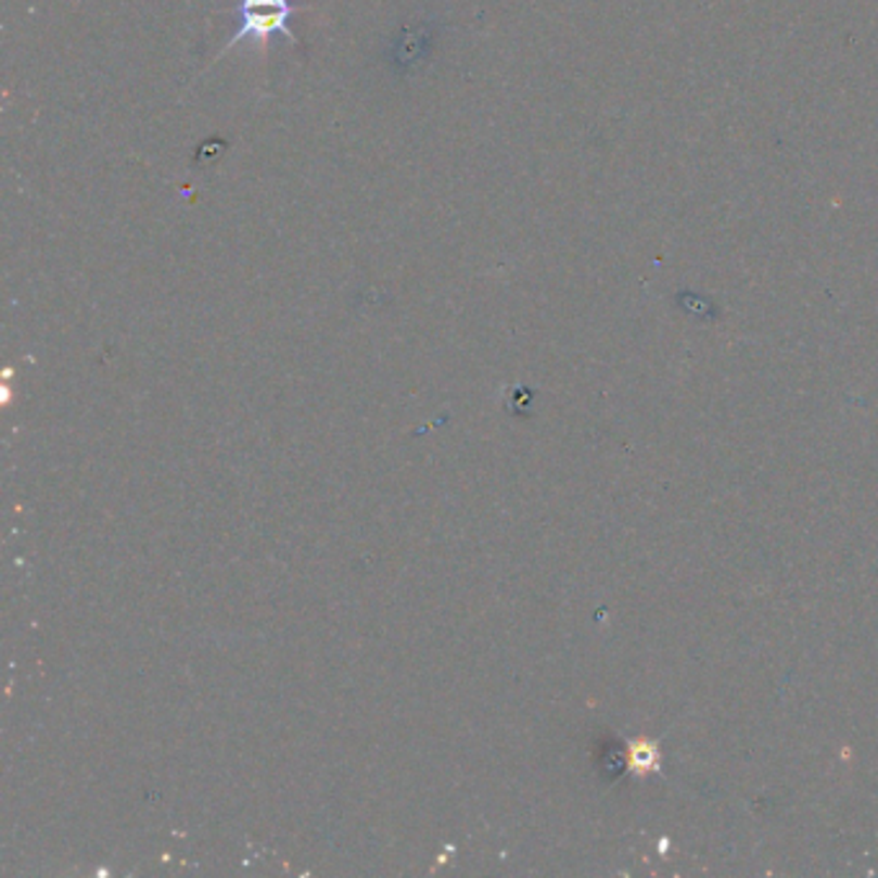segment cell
Segmentation results:
<instances>
[{
    "label": "cell",
    "mask_w": 878,
    "mask_h": 878,
    "mask_svg": "<svg viewBox=\"0 0 878 878\" xmlns=\"http://www.w3.org/2000/svg\"><path fill=\"white\" fill-rule=\"evenodd\" d=\"M628 765H632L636 773L660 771V750H657V745L649 742V739H639V742H634L632 750H628Z\"/></svg>",
    "instance_id": "3"
},
{
    "label": "cell",
    "mask_w": 878,
    "mask_h": 878,
    "mask_svg": "<svg viewBox=\"0 0 878 878\" xmlns=\"http://www.w3.org/2000/svg\"><path fill=\"white\" fill-rule=\"evenodd\" d=\"M304 11L302 5L292 3V0H240L238 3V31L234 37L222 47L217 60H222L227 52L234 50L240 41H266L281 34L292 44H300V37L292 31V16ZM214 60V62H217Z\"/></svg>",
    "instance_id": "1"
},
{
    "label": "cell",
    "mask_w": 878,
    "mask_h": 878,
    "mask_svg": "<svg viewBox=\"0 0 878 878\" xmlns=\"http://www.w3.org/2000/svg\"><path fill=\"white\" fill-rule=\"evenodd\" d=\"M433 29L428 24H412L399 31V37L392 41L390 60L394 71H412L420 60L431 52Z\"/></svg>",
    "instance_id": "2"
}]
</instances>
